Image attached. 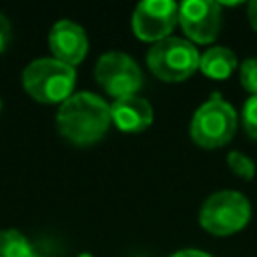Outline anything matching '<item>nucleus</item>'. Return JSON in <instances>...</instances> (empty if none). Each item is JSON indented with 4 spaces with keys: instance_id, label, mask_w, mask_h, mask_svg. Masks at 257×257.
<instances>
[{
    "instance_id": "f257e3e1",
    "label": "nucleus",
    "mask_w": 257,
    "mask_h": 257,
    "mask_svg": "<svg viewBox=\"0 0 257 257\" xmlns=\"http://www.w3.org/2000/svg\"><path fill=\"white\" fill-rule=\"evenodd\" d=\"M110 122V104L86 90L68 96L56 114L60 135L78 147H88L100 141L106 135Z\"/></svg>"
},
{
    "instance_id": "f03ea898",
    "label": "nucleus",
    "mask_w": 257,
    "mask_h": 257,
    "mask_svg": "<svg viewBox=\"0 0 257 257\" xmlns=\"http://www.w3.org/2000/svg\"><path fill=\"white\" fill-rule=\"evenodd\" d=\"M76 72L74 66H68L60 60L52 58H36L32 60L24 72H22V84L26 92L46 104L64 102L68 96H72Z\"/></svg>"
},
{
    "instance_id": "7ed1b4c3",
    "label": "nucleus",
    "mask_w": 257,
    "mask_h": 257,
    "mask_svg": "<svg viewBox=\"0 0 257 257\" xmlns=\"http://www.w3.org/2000/svg\"><path fill=\"white\" fill-rule=\"evenodd\" d=\"M251 219V205L245 195L233 189L217 191L211 197L205 199L199 211V223L201 227L211 235H233Z\"/></svg>"
},
{
    "instance_id": "20e7f679",
    "label": "nucleus",
    "mask_w": 257,
    "mask_h": 257,
    "mask_svg": "<svg viewBox=\"0 0 257 257\" xmlns=\"http://www.w3.org/2000/svg\"><path fill=\"white\" fill-rule=\"evenodd\" d=\"M237 120V110L223 98L213 96L195 110L189 135L201 149H219L233 139Z\"/></svg>"
},
{
    "instance_id": "39448f33",
    "label": "nucleus",
    "mask_w": 257,
    "mask_h": 257,
    "mask_svg": "<svg viewBox=\"0 0 257 257\" xmlns=\"http://www.w3.org/2000/svg\"><path fill=\"white\" fill-rule=\"evenodd\" d=\"M201 54L195 44L185 38L169 36L155 42L147 52L149 70L165 82H183L199 68Z\"/></svg>"
},
{
    "instance_id": "423d86ee",
    "label": "nucleus",
    "mask_w": 257,
    "mask_h": 257,
    "mask_svg": "<svg viewBox=\"0 0 257 257\" xmlns=\"http://www.w3.org/2000/svg\"><path fill=\"white\" fill-rule=\"evenodd\" d=\"M94 78L102 90L114 98L137 94L143 86V72L135 58L124 52H106L94 66Z\"/></svg>"
},
{
    "instance_id": "0eeeda50",
    "label": "nucleus",
    "mask_w": 257,
    "mask_h": 257,
    "mask_svg": "<svg viewBox=\"0 0 257 257\" xmlns=\"http://www.w3.org/2000/svg\"><path fill=\"white\" fill-rule=\"evenodd\" d=\"M179 22V4L173 0H145L133 12V32L139 40L161 42Z\"/></svg>"
},
{
    "instance_id": "6e6552de",
    "label": "nucleus",
    "mask_w": 257,
    "mask_h": 257,
    "mask_svg": "<svg viewBox=\"0 0 257 257\" xmlns=\"http://www.w3.org/2000/svg\"><path fill=\"white\" fill-rule=\"evenodd\" d=\"M179 24L189 42L209 44L221 30V4L213 0H187L179 4Z\"/></svg>"
},
{
    "instance_id": "1a4fd4ad",
    "label": "nucleus",
    "mask_w": 257,
    "mask_h": 257,
    "mask_svg": "<svg viewBox=\"0 0 257 257\" xmlns=\"http://www.w3.org/2000/svg\"><path fill=\"white\" fill-rule=\"evenodd\" d=\"M48 46L56 60L74 66L88 50V38L80 24L72 20H58L48 32Z\"/></svg>"
},
{
    "instance_id": "9d476101",
    "label": "nucleus",
    "mask_w": 257,
    "mask_h": 257,
    "mask_svg": "<svg viewBox=\"0 0 257 257\" xmlns=\"http://www.w3.org/2000/svg\"><path fill=\"white\" fill-rule=\"evenodd\" d=\"M110 116L118 131L122 133H143L153 124V106L147 98L139 94L114 98L110 104Z\"/></svg>"
},
{
    "instance_id": "9b49d317",
    "label": "nucleus",
    "mask_w": 257,
    "mask_h": 257,
    "mask_svg": "<svg viewBox=\"0 0 257 257\" xmlns=\"http://www.w3.org/2000/svg\"><path fill=\"white\" fill-rule=\"evenodd\" d=\"M235 68H237V56H235L233 50L227 48V46H213V48H207V50L201 54V60H199V70H201L205 76L215 78V80L229 78Z\"/></svg>"
},
{
    "instance_id": "f8f14e48",
    "label": "nucleus",
    "mask_w": 257,
    "mask_h": 257,
    "mask_svg": "<svg viewBox=\"0 0 257 257\" xmlns=\"http://www.w3.org/2000/svg\"><path fill=\"white\" fill-rule=\"evenodd\" d=\"M0 257H40L32 243L16 229L0 231Z\"/></svg>"
},
{
    "instance_id": "ddd939ff",
    "label": "nucleus",
    "mask_w": 257,
    "mask_h": 257,
    "mask_svg": "<svg viewBox=\"0 0 257 257\" xmlns=\"http://www.w3.org/2000/svg\"><path fill=\"white\" fill-rule=\"evenodd\" d=\"M227 165L237 177H243L245 181H251L255 175V163L241 151H231L227 155Z\"/></svg>"
},
{
    "instance_id": "4468645a",
    "label": "nucleus",
    "mask_w": 257,
    "mask_h": 257,
    "mask_svg": "<svg viewBox=\"0 0 257 257\" xmlns=\"http://www.w3.org/2000/svg\"><path fill=\"white\" fill-rule=\"evenodd\" d=\"M239 82L253 96L257 94V58H245L239 66Z\"/></svg>"
},
{
    "instance_id": "2eb2a0df",
    "label": "nucleus",
    "mask_w": 257,
    "mask_h": 257,
    "mask_svg": "<svg viewBox=\"0 0 257 257\" xmlns=\"http://www.w3.org/2000/svg\"><path fill=\"white\" fill-rule=\"evenodd\" d=\"M243 128L251 139H257V94L249 96L247 102L243 104Z\"/></svg>"
},
{
    "instance_id": "dca6fc26",
    "label": "nucleus",
    "mask_w": 257,
    "mask_h": 257,
    "mask_svg": "<svg viewBox=\"0 0 257 257\" xmlns=\"http://www.w3.org/2000/svg\"><path fill=\"white\" fill-rule=\"evenodd\" d=\"M8 40H10V22L6 20L4 14H0V52L4 50Z\"/></svg>"
},
{
    "instance_id": "f3484780",
    "label": "nucleus",
    "mask_w": 257,
    "mask_h": 257,
    "mask_svg": "<svg viewBox=\"0 0 257 257\" xmlns=\"http://www.w3.org/2000/svg\"><path fill=\"white\" fill-rule=\"evenodd\" d=\"M171 257H213V255H209V253H205L201 249H181V251L173 253Z\"/></svg>"
},
{
    "instance_id": "a211bd4d",
    "label": "nucleus",
    "mask_w": 257,
    "mask_h": 257,
    "mask_svg": "<svg viewBox=\"0 0 257 257\" xmlns=\"http://www.w3.org/2000/svg\"><path fill=\"white\" fill-rule=\"evenodd\" d=\"M247 16H249V22H251L253 30H257V0L249 2V6H247Z\"/></svg>"
}]
</instances>
